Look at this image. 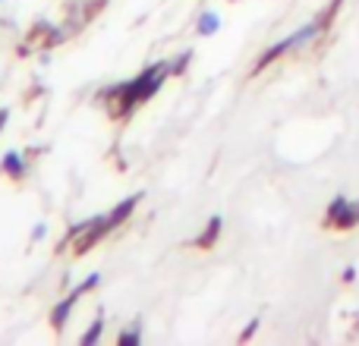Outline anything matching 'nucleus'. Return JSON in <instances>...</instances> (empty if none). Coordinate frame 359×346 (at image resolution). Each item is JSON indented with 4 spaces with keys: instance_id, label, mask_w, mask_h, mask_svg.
<instances>
[{
    "instance_id": "f257e3e1",
    "label": "nucleus",
    "mask_w": 359,
    "mask_h": 346,
    "mask_svg": "<svg viewBox=\"0 0 359 346\" xmlns=\"http://www.w3.org/2000/svg\"><path fill=\"white\" fill-rule=\"evenodd\" d=\"M331 25L325 22L322 16H316V19H309L306 25H299L297 32H290L287 38H280V41H274L271 48H265L262 50V57L252 63V73H262V69H268L274 60H280V57H287V54H297V50H306V48H312V44L318 41V38L328 32Z\"/></svg>"
},
{
    "instance_id": "9b49d317",
    "label": "nucleus",
    "mask_w": 359,
    "mask_h": 346,
    "mask_svg": "<svg viewBox=\"0 0 359 346\" xmlns=\"http://www.w3.org/2000/svg\"><path fill=\"white\" fill-rule=\"evenodd\" d=\"M101 337H104V312L98 309V315L92 318V324H88V331L79 337V343H82V346H95V343L101 340Z\"/></svg>"
},
{
    "instance_id": "6ab92c4d",
    "label": "nucleus",
    "mask_w": 359,
    "mask_h": 346,
    "mask_svg": "<svg viewBox=\"0 0 359 346\" xmlns=\"http://www.w3.org/2000/svg\"><path fill=\"white\" fill-rule=\"evenodd\" d=\"M4 4H6V0H0V6H4Z\"/></svg>"
},
{
    "instance_id": "f03ea898",
    "label": "nucleus",
    "mask_w": 359,
    "mask_h": 346,
    "mask_svg": "<svg viewBox=\"0 0 359 346\" xmlns=\"http://www.w3.org/2000/svg\"><path fill=\"white\" fill-rule=\"evenodd\" d=\"M114 221H111V214H95V217H88V221H79V223H73V227L67 230V236L60 240V249H69V252L79 258V255H88L95 246H98L104 236H111L114 233Z\"/></svg>"
},
{
    "instance_id": "dca6fc26",
    "label": "nucleus",
    "mask_w": 359,
    "mask_h": 346,
    "mask_svg": "<svg viewBox=\"0 0 359 346\" xmlns=\"http://www.w3.org/2000/svg\"><path fill=\"white\" fill-rule=\"evenodd\" d=\"M255 331H259V318H249V324H246V328H243L240 340H243V343H246V340H249V337H252V334H255Z\"/></svg>"
},
{
    "instance_id": "0eeeda50",
    "label": "nucleus",
    "mask_w": 359,
    "mask_h": 346,
    "mask_svg": "<svg viewBox=\"0 0 359 346\" xmlns=\"http://www.w3.org/2000/svg\"><path fill=\"white\" fill-rule=\"evenodd\" d=\"M221 233H224V217L221 214H211L208 221H205V227H202V233L196 236V242H192V249H215L217 246V240H221Z\"/></svg>"
},
{
    "instance_id": "f8f14e48",
    "label": "nucleus",
    "mask_w": 359,
    "mask_h": 346,
    "mask_svg": "<svg viewBox=\"0 0 359 346\" xmlns=\"http://www.w3.org/2000/svg\"><path fill=\"white\" fill-rule=\"evenodd\" d=\"M98 286H101V274L92 271V274H86V277H82L79 284L73 286V293H79V296H88V293H95Z\"/></svg>"
},
{
    "instance_id": "423d86ee",
    "label": "nucleus",
    "mask_w": 359,
    "mask_h": 346,
    "mask_svg": "<svg viewBox=\"0 0 359 346\" xmlns=\"http://www.w3.org/2000/svg\"><path fill=\"white\" fill-rule=\"evenodd\" d=\"M82 303V296L79 293H73L69 290L63 299H57L54 305H50V315H48V321H50V328H54V334H63L67 331V324H69V318H73V312H76V305Z\"/></svg>"
},
{
    "instance_id": "ddd939ff",
    "label": "nucleus",
    "mask_w": 359,
    "mask_h": 346,
    "mask_svg": "<svg viewBox=\"0 0 359 346\" xmlns=\"http://www.w3.org/2000/svg\"><path fill=\"white\" fill-rule=\"evenodd\" d=\"M189 63H192V50L186 48L183 54H177L174 60H170V76H183L186 69H189Z\"/></svg>"
},
{
    "instance_id": "1a4fd4ad",
    "label": "nucleus",
    "mask_w": 359,
    "mask_h": 346,
    "mask_svg": "<svg viewBox=\"0 0 359 346\" xmlns=\"http://www.w3.org/2000/svg\"><path fill=\"white\" fill-rule=\"evenodd\" d=\"M221 25H224L221 13L217 10H202L198 13V19H196V35L198 38H215L217 32H221Z\"/></svg>"
},
{
    "instance_id": "39448f33",
    "label": "nucleus",
    "mask_w": 359,
    "mask_h": 346,
    "mask_svg": "<svg viewBox=\"0 0 359 346\" xmlns=\"http://www.w3.org/2000/svg\"><path fill=\"white\" fill-rule=\"evenodd\" d=\"M0 173H4L6 179H13V183H22V179H29V173H32L29 155H25V151H19V148L4 151V158H0Z\"/></svg>"
},
{
    "instance_id": "a211bd4d",
    "label": "nucleus",
    "mask_w": 359,
    "mask_h": 346,
    "mask_svg": "<svg viewBox=\"0 0 359 346\" xmlns=\"http://www.w3.org/2000/svg\"><path fill=\"white\" fill-rule=\"evenodd\" d=\"M6 123H10V107H0V136H4Z\"/></svg>"
},
{
    "instance_id": "20e7f679",
    "label": "nucleus",
    "mask_w": 359,
    "mask_h": 346,
    "mask_svg": "<svg viewBox=\"0 0 359 346\" xmlns=\"http://www.w3.org/2000/svg\"><path fill=\"white\" fill-rule=\"evenodd\" d=\"M104 4L107 0H69L67 4V19H63V25H67L69 35H76V32L86 29V25L98 16V10Z\"/></svg>"
},
{
    "instance_id": "6e6552de",
    "label": "nucleus",
    "mask_w": 359,
    "mask_h": 346,
    "mask_svg": "<svg viewBox=\"0 0 359 346\" xmlns=\"http://www.w3.org/2000/svg\"><path fill=\"white\" fill-rule=\"evenodd\" d=\"M142 198H145V192H133V195H126L123 202L114 205V208L107 211V214H111V221H114V227H123V223L136 214V208L142 205Z\"/></svg>"
},
{
    "instance_id": "7ed1b4c3",
    "label": "nucleus",
    "mask_w": 359,
    "mask_h": 346,
    "mask_svg": "<svg viewBox=\"0 0 359 346\" xmlns=\"http://www.w3.org/2000/svg\"><path fill=\"white\" fill-rule=\"evenodd\" d=\"M325 227L331 230H353L359 227V198L347 195H334L328 202V208H325Z\"/></svg>"
},
{
    "instance_id": "4468645a",
    "label": "nucleus",
    "mask_w": 359,
    "mask_h": 346,
    "mask_svg": "<svg viewBox=\"0 0 359 346\" xmlns=\"http://www.w3.org/2000/svg\"><path fill=\"white\" fill-rule=\"evenodd\" d=\"M341 6H344V0H331V4L328 6H325V10L322 13H318V16H322L325 19V22H334V19H337V13H341Z\"/></svg>"
},
{
    "instance_id": "2eb2a0df",
    "label": "nucleus",
    "mask_w": 359,
    "mask_h": 346,
    "mask_svg": "<svg viewBox=\"0 0 359 346\" xmlns=\"http://www.w3.org/2000/svg\"><path fill=\"white\" fill-rule=\"evenodd\" d=\"M41 240H48V223H44V221H38L35 227H32L29 242H41Z\"/></svg>"
},
{
    "instance_id": "f3484780",
    "label": "nucleus",
    "mask_w": 359,
    "mask_h": 346,
    "mask_svg": "<svg viewBox=\"0 0 359 346\" xmlns=\"http://www.w3.org/2000/svg\"><path fill=\"white\" fill-rule=\"evenodd\" d=\"M341 280H344V284H353V280H356V268H353V265H347V268H344Z\"/></svg>"
},
{
    "instance_id": "9d476101",
    "label": "nucleus",
    "mask_w": 359,
    "mask_h": 346,
    "mask_svg": "<svg viewBox=\"0 0 359 346\" xmlns=\"http://www.w3.org/2000/svg\"><path fill=\"white\" fill-rule=\"evenodd\" d=\"M117 343L120 346H139L142 343V318H133V321L117 334Z\"/></svg>"
}]
</instances>
